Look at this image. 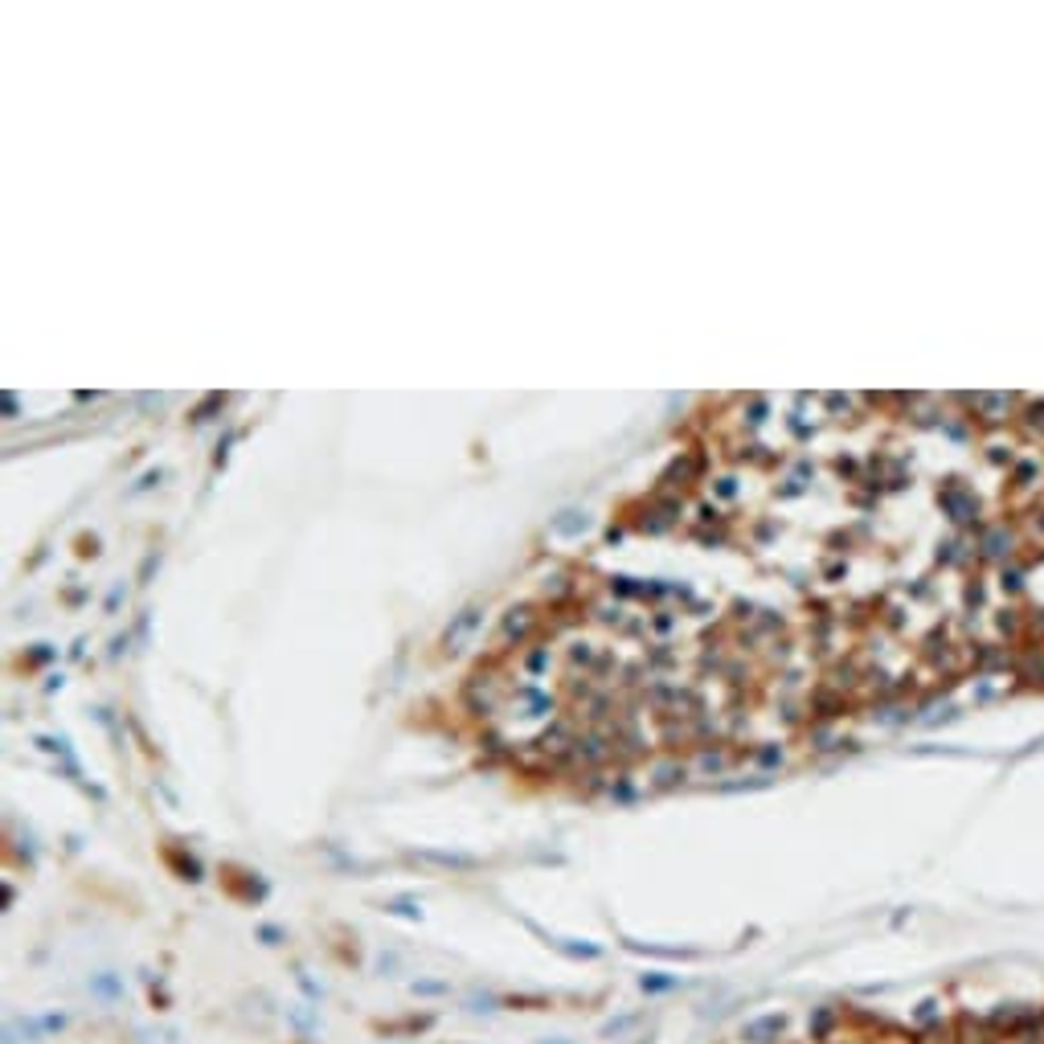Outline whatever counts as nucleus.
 <instances>
[{
	"label": "nucleus",
	"mask_w": 1044,
	"mask_h": 1044,
	"mask_svg": "<svg viewBox=\"0 0 1044 1044\" xmlns=\"http://www.w3.org/2000/svg\"><path fill=\"white\" fill-rule=\"evenodd\" d=\"M672 979H643V991H667Z\"/></svg>",
	"instance_id": "nucleus-3"
},
{
	"label": "nucleus",
	"mask_w": 1044,
	"mask_h": 1044,
	"mask_svg": "<svg viewBox=\"0 0 1044 1044\" xmlns=\"http://www.w3.org/2000/svg\"><path fill=\"white\" fill-rule=\"evenodd\" d=\"M631 1024H639V1015H619V1020H610V1024H602V1036H619V1032H627Z\"/></svg>",
	"instance_id": "nucleus-2"
},
{
	"label": "nucleus",
	"mask_w": 1044,
	"mask_h": 1044,
	"mask_svg": "<svg viewBox=\"0 0 1044 1044\" xmlns=\"http://www.w3.org/2000/svg\"><path fill=\"white\" fill-rule=\"evenodd\" d=\"M783 1028H786V1015L783 1012L758 1015V1020H750V1024L742 1028V1040L745 1044H774L778 1036H783Z\"/></svg>",
	"instance_id": "nucleus-1"
}]
</instances>
